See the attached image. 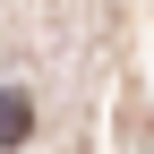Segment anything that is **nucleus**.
<instances>
[{
  "label": "nucleus",
  "mask_w": 154,
  "mask_h": 154,
  "mask_svg": "<svg viewBox=\"0 0 154 154\" xmlns=\"http://www.w3.org/2000/svg\"><path fill=\"white\" fill-rule=\"evenodd\" d=\"M26 137H34V103L17 86H0V146H26Z\"/></svg>",
  "instance_id": "nucleus-1"
}]
</instances>
